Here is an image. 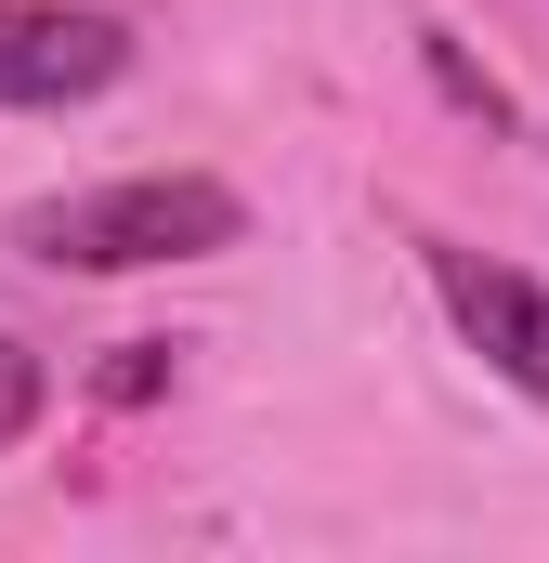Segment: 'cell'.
I'll return each mask as SVG.
<instances>
[{"instance_id": "1", "label": "cell", "mask_w": 549, "mask_h": 563, "mask_svg": "<svg viewBox=\"0 0 549 563\" xmlns=\"http://www.w3.org/2000/svg\"><path fill=\"white\" fill-rule=\"evenodd\" d=\"M249 236V197L210 170H132V184H79V197H26L13 250L53 276H157V263H210Z\"/></svg>"}, {"instance_id": "2", "label": "cell", "mask_w": 549, "mask_h": 563, "mask_svg": "<svg viewBox=\"0 0 549 563\" xmlns=\"http://www.w3.org/2000/svg\"><path fill=\"white\" fill-rule=\"evenodd\" d=\"M132 79V26L119 13H79V0H0V106L13 119H53V106H92Z\"/></svg>"}, {"instance_id": "3", "label": "cell", "mask_w": 549, "mask_h": 563, "mask_svg": "<svg viewBox=\"0 0 549 563\" xmlns=\"http://www.w3.org/2000/svg\"><path fill=\"white\" fill-rule=\"evenodd\" d=\"M432 288H445L458 341H471L511 394H537V407H549V288L511 276V263H484V250H432Z\"/></svg>"}, {"instance_id": "4", "label": "cell", "mask_w": 549, "mask_h": 563, "mask_svg": "<svg viewBox=\"0 0 549 563\" xmlns=\"http://www.w3.org/2000/svg\"><path fill=\"white\" fill-rule=\"evenodd\" d=\"M40 407H53V367H40L26 341H0V445H26V432H40Z\"/></svg>"}]
</instances>
